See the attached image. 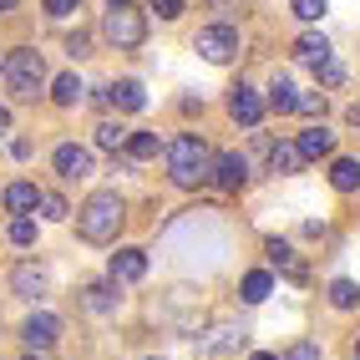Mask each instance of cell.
Returning a JSON list of instances; mask_svg holds the SVG:
<instances>
[{
  "instance_id": "6da1fadb",
  "label": "cell",
  "mask_w": 360,
  "mask_h": 360,
  "mask_svg": "<svg viewBox=\"0 0 360 360\" xmlns=\"http://www.w3.org/2000/svg\"><path fill=\"white\" fill-rule=\"evenodd\" d=\"M167 178L178 188H198V183L213 178V153L198 132H183V137L167 142Z\"/></svg>"
},
{
  "instance_id": "7a4b0ae2",
  "label": "cell",
  "mask_w": 360,
  "mask_h": 360,
  "mask_svg": "<svg viewBox=\"0 0 360 360\" xmlns=\"http://www.w3.org/2000/svg\"><path fill=\"white\" fill-rule=\"evenodd\" d=\"M122 219H127L122 198H117L112 188H97V193L77 208V233L86 238V244H112L117 229H122Z\"/></svg>"
},
{
  "instance_id": "3957f363",
  "label": "cell",
  "mask_w": 360,
  "mask_h": 360,
  "mask_svg": "<svg viewBox=\"0 0 360 360\" xmlns=\"http://www.w3.org/2000/svg\"><path fill=\"white\" fill-rule=\"evenodd\" d=\"M6 82H11V97L15 102H36L41 86H46V61L36 46H15L6 56Z\"/></svg>"
},
{
  "instance_id": "277c9868",
  "label": "cell",
  "mask_w": 360,
  "mask_h": 360,
  "mask_svg": "<svg viewBox=\"0 0 360 360\" xmlns=\"http://www.w3.org/2000/svg\"><path fill=\"white\" fill-rule=\"evenodd\" d=\"M102 41L112 46V51H137V46L148 41V20H142L132 6H112L102 15Z\"/></svg>"
},
{
  "instance_id": "5b68a950",
  "label": "cell",
  "mask_w": 360,
  "mask_h": 360,
  "mask_svg": "<svg viewBox=\"0 0 360 360\" xmlns=\"http://www.w3.org/2000/svg\"><path fill=\"white\" fill-rule=\"evenodd\" d=\"M193 51L203 56V61H213V66H229L233 56H238V31L233 26H203L198 36H193Z\"/></svg>"
},
{
  "instance_id": "8992f818",
  "label": "cell",
  "mask_w": 360,
  "mask_h": 360,
  "mask_svg": "<svg viewBox=\"0 0 360 360\" xmlns=\"http://www.w3.org/2000/svg\"><path fill=\"white\" fill-rule=\"evenodd\" d=\"M244 340H249V335L238 330V325H219L213 335H203V340H198V360H229V355L244 350Z\"/></svg>"
},
{
  "instance_id": "52a82bcc",
  "label": "cell",
  "mask_w": 360,
  "mask_h": 360,
  "mask_svg": "<svg viewBox=\"0 0 360 360\" xmlns=\"http://www.w3.org/2000/svg\"><path fill=\"white\" fill-rule=\"evenodd\" d=\"M229 117H233L238 127L254 132V127L264 122V97H259L254 86H233V91H229Z\"/></svg>"
},
{
  "instance_id": "ba28073f",
  "label": "cell",
  "mask_w": 360,
  "mask_h": 360,
  "mask_svg": "<svg viewBox=\"0 0 360 360\" xmlns=\"http://www.w3.org/2000/svg\"><path fill=\"white\" fill-rule=\"evenodd\" d=\"M142 274H148V254H142V249H117L112 264H107V279L112 284H137Z\"/></svg>"
},
{
  "instance_id": "9c48e42d",
  "label": "cell",
  "mask_w": 360,
  "mask_h": 360,
  "mask_svg": "<svg viewBox=\"0 0 360 360\" xmlns=\"http://www.w3.org/2000/svg\"><path fill=\"white\" fill-rule=\"evenodd\" d=\"M51 162H56V173H61L66 183L91 178V153H86V148H77V142H61V148L51 153Z\"/></svg>"
},
{
  "instance_id": "30bf717a",
  "label": "cell",
  "mask_w": 360,
  "mask_h": 360,
  "mask_svg": "<svg viewBox=\"0 0 360 360\" xmlns=\"http://www.w3.org/2000/svg\"><path fill=\"white\" fill-rule=\"evenodd\" d=\"M20 335H26V345H31L36 355H46V350L61 340V320L41 309V315H31V320H26V330H20Z\"/></svg>"
},
{
  "instance_id": "8fae6325",
  "label": "cell",
  "mask_w": 360,
  "mask_h": 360,
  "mask_svg": "<svg viewBox=\"0 0 360 360\" xmlns=\"http://www.w3.org/2000/svg\"><path fill=\"white\" fill-rule=\"evenodd\" d=\"M264 254H269V264H274V269H279L284 279H295V284H304V279H309L304 259H300L290 244H284V238H269V244H264Z\"/></svg>"
},
{
  "instance_id": "7c38bea8",
  "label": "cell",
  "mask_w": 360,
  "mask_h": 360,
  "mask_svg": "<svg viewBox=\"0 0 360 360\" xmlns=\"http://www.w3.org/2000/svg\"><path fill=\"white\" fill-rule=\"evenodd\" d=\"M213 183H219L224 193H238V188L249 183V162L238 158V153H224V158H213Z\"/></svg>"
},
{
  "instance_id": "4fadbf2b",
  "label": "cell",
  "mask_w": 360,
  "mask_h": 360,
  "mask_svg": "<svg viewBox=\"0 0 360 360\" xmlns=\"http://www.w3.org/2000/svg\"><path fill=\"white\" fill-rule=\"evenodd\" d=\"M11 290H15L20 300H41L46 290H51V279H46V269H36V264H15Z\"/></svg>"
},
{
  "instance_id": "5bb4252c",
  "label": "cell",
  "mask_w": 360,
  "mask_h": 360,
  "mask_svg": "<svg viewBox=\"0 0 360 360\" xmlns=\"http://www.w3.org/2000/svg\"><path fill=\"white\" fill-rule=\"evenodd\" d=\"M300 153H304V162H315V158H330V153H335V132H330L325 122H315L309 132H300Z\"/></svg>"
},
{
  "instance_id": "9a60e30c",
  "label": "cell",
  "mask_w": 360,
  "mask_h": 360,
  "mask_svg": "<svg viewBox=\"0 0 360 360\" xmlns=\"http://www.w3.org/2000/svg\"><path fill=\"white\" fill-rule=\"evenodd\" d=\"M304 167V153H300V142H274L269 148V173L284 178V173H300Z\"/></svg>"
},
{
  "instance_id": "2e32d148",
  "label": "cell",
  "mask_w": 360,
  "mask_h": 360,
  "mask_svg": "<svg viewBox=\"0 0 360 360\" xmlns=\"http://www.w3.org/2000/svg\"><path fill=\"white\" fill-rule=\"evenodd\" d=\"M82 304L91 309V315H112V309L122 304V295H117V284H86V290H82Z\"/></svg>"
},
{
  "instance_id": "e0dca14e",
  "label": "cell",
  "mask_w": 360,
  "mask_h": 360,
  "mask_svg": "<svg viewBox=\"0 0 360 360\" xmlns=\"http://www.w3.org/2000/svg\"><path fill=\"white\" fill-rule=\"evenodd\" d=\"M295 56H300L304 66H325V61H330V41L315 36V31H304V36L295 41Z\"/></svg>"
},
{
  "instance_id": "ac0fdd59",
  "label": "cell",
  "mask_w": 360,
  "mask_h": 360,
  "mask_svg": "<svg viewBox=\"0 0 360 360\" xmlns=\"http://www.w3.org/2000/svg\"><path fill=\"white\" fill-rule=\"evenodd\" d=\"M6 208L15 213V219H20V213H36V208H41L36 183H11V188H6Z\"/></svg>"
},
{
  "instance_id": "d6986e66",
  "label": "cell",
  "mask_w": 360,
  "mask_h": 360,
  "mask_svg": "<svg viewBox=\"0 0 360 360\" xmlns=\"http://www.w3.org/2000/svg\"><path fill=\"white\" fill-rule=\"evenodd\" d=\"M330 183H335V193H355L360 188V162L355 158H335L330 162Z\"/></svg>"
},
{
  "instance_id": "ffe728a7",
  "label": "cell",
  "mask_w": 360,
  "mask_h": 360,
  "mask_svg": "<svg viewBox=\"0 0 360 360\" xmlns=\"http://www.w3.org/2000/svg\"><path fill=\"white\" fill-rule=\"evenodd\" d=\"M269 107L274 112H295L300 107V91H295V82L284 77V71H274V82H269Z\"/></svg>"
},
{
  "instance_id": "44dd1931",
  "label": "cell",
  "mask_w": 360,
  "mask_h": 360,
  "mask_svg": "<svg viewBox=\"0 0 360 360\" xmlns=\"http://www.w3.org/2000/svg\"><path fill=\"white\" fill-rule=\"evenodd\" d=\"M127 162H148V158H158L162 153V142H158V132H127Z\"/></svg>"
},
{
  "instance_id": "7402d4cb",
  "label": "cell",
  "mask_w": 360,
  "mask_h": 360,
  "mask_svg": "<svg viewBox=\"0 0 360 360\" xmlns=\"http://www.w3.org/2000/svg\"><path fill=\"white\" fill-rule=\"evenodd\" d=\"M112 107L142 112V107H148V91H142V82H117V86H112Z\"/></svg>"
},
{
  "instance_id": "603a6c76",
  "label": "cell",
  "mask_w": 360,
  "mask_h": 360,
  "mask_svg": "<svg viewBox=\"0 0 360 360\" xmlns=\"http://www.w3.org/2000/svg\"><path fill=\"white\" fill-rule=\"evenodd\" d=\"M82 91H86V86L77 82V71H66V77L51 82V102H56V107H77V102H82Z\"/></svg>"
},
{
  "instance_id": "cb8c5ba5",
  "label": "cell",
  "mask_w": 360,
  "mask_h": 360,
  "mask_svg": "<svg viewBox=\"0 0 360 360\" xmlns=\"http://www.w3.org/2000/svg\"><path fill=\"white\" fill-rule=\"evenodd\" d=\"M97 148L122 153V148H127V127H122V122H112V117H102V122H97Z\"/></svg>"
},
{
  "instance_id": "d4e9b609",
  "label": "cell",
  "mask_w": 360,
  "mask_h": 360,
  "mask_svg": "<svg viewBox=\"0 0 360 360\" xmlns=\"http://www.w3.org/2000/svg\"><path fill=\"white\" fill-rule=\"evenodd\" d=\"M330 304H335V309H355V304H360V284H355V279H335V284H330Z\"/></svg>"
},
{
  "instance_id": "484cf974",
  "label": "cell",
  "mask_w": 360,
  "mask_h": 360,
  "mask_svg": "<svg viewBox=\"0 0 360 360\" xmlns=\"http://www.w3.org/2000/svg\"><path fill=\"white\" fill-rule=\"evenodd\" d=\"M269 290H274V279L264 274V269L244 274V300H249V304H264V300H269Z\"/></svg>"
},
{
  "instance_id": "4316f807",
  "label": "cell",
  "mask_w": 360,
  "mask_h": 360,
  "mask_svg": "<svg viewBox=\"0 0 360 360\" xmlns=\"http://www.w3.org/2000/svg\"><path fill=\"white\" fill-rule=\"evenodd\" d=\"M11 244L15 249H31L36 244V219H31V213H20V219L11 224Z\"/></svg>"
},
{
  "instance_id": "83f0119b",
  "label": "cell",
  "mask_w": 360,
  "mask_h": 360,
  "mask_svg": "<svg viewBox=\"0 0 360 360\" xmlns=\"http://www.w3.org/2000/svg\"><path fill=\"white\" fill-rule=\"evenodd\" d=\"M66 213H71V208H66V198H56V193H41V219H46V224H61Z\"/></svg>"
},
{
  "instance_id": "f1b7e54d",
  "label": "cell",
  "mask_w": 360,
  "mask_h": 360,
  "mask_svg": "<svg viewBox=\"0 0 360 360\" xmlns=\"http://www.w3.org/2000/svg\"><path fill=\"white\" fill-rule=\"evenodd\" d=\"M290 11H295L300 20H320V15L330 11V0H290Z\"/></svg>"
},
{
  "instance_id": "f546056e",
  "label": "cell",
  "mask_w": 360,
  "mask_h": 360,
  "mask_svg": "<svg viewBox=\"0 0 360 360\" xmlns=\"http://www.w3.org/2000/svg\"><path fill=\"white\" fill-rule=\"evenodd\" d=\"M315 77H320V86H340V82H345V66L330 56L325 66H315Z\"/></svg>"
},
{
  "instance_id": "4dcf8cb0",
  "label": "cell",
  "mask_w": 360,
  "mask_h": 360,
  "mask_svg": "<svg viewBox=\"0 0 360 360\" xmlns=\"http://www.w3.org/2000/svg\"><path fill=\"white\" fill-rule=\"evenodd\" d=\"M295 112H304V117H325V91H300V107Z\"/></svg>"
},
{
  "instance_id": "1f68e13d",
  "label": "cell",
  "mask_w": 360,
  "mask_h": 360,
  "mask_svg": "<svg viewBox=\"0 0 360 360\" xmlns=\"http://www.w3.org/2000/svg\"><path fill=\"white\" fill-rule=\"evenodd\" d=\"M77 11H82V0H46V15H51V20H66Z\"/></svg>"
},
{
  "instance_id": "d6a6232c",
  "label": "cell",
  "mask_w": 360,
  "mask_h": 360,
  "mask_svg": "<svg viewBox=\"0 0 360 360\" xmlns=\"http://www.w3.org/2000/svg\"><path fill=\"white\" fill-rule=\"evenodd\" d=\"M66 51H71V61H82V56H91V36H86V31H77V36H66Z\"/></svg>"
},
{
  "instance_id": "836d02e7",
  "label": "cell",
  "mask_w": 360,
  "mask_h": 360,
  "mask_svg": "<svg viewBox=\"0 0 360 360\" xmlns=\"http://www.w3.org/2000/svg\"><path fill=\"white\" fill-rule=\"evenodd\" d=\"M153 11H158V20H178L183 15V0H153Z\"/></svg>"
},
{
  "instance_id": "e575fe53",
  "label": "cell",
  "mask_w": 360,
  "mask_h": 360,
  "mask_svg": "<svg viewBox=\"0 0 360 360\" xmlns=\"http://www.w3.org/2000/svg\"><path fill=\"white\" fill-rule=\"evenodd\" d=\"M284 360H320V345H309V340H300L290 355H284Z\"/></svg>"
},
{
  "instance_id": "d590c367",
  "label": "cell",
  "mask_w": 360,
  "mask_h": 360,
  "mask_svg": "<svg viewBox=\"0 0 360 360\" xmlns=\"http://www.w3.org/2000/svg\"><path fill=\"white\" fill-rule=\"evenodd\" d=\"M11 158H31V137H15L11 142Z\"/></svg>"
},
{
  "instance_id": "8d00e7d4",
  "label": "cell",
  "mask_w": 360,
  "mask_h": 360,
  "mask_svg": "<svg viewBox=\"0 0 360 360\" xmlns=\"http://www.w3.org/2000/svg\"><path fill=\"white\" fill-rule=\"evenodd\" d=\"M208 6H213V11H233V6H238V0H208Z\"/></svg>"
},
{
  "instance_id": "74e56055",
  "label": "cell",
  "mask_w": 360,
  "mask_h": 360,
  "mask_svg": "<svg viewBox=\"0 0 360 360\" xmlns=\"http://www.w3.org/2000/svg\"><path fill=\"white\" fill-rule=\"evenodd\" d=\"M6 132H11V112H6V107H0V137H6Z\"/></svg>"
},
{
  "instance_id": "f35d334b",
  "label": "cell",
  "mask_w": 360,
  "mask_h": 360,
  "mask_svg": "<svg viewBox=\"0 0 360 360\" xmlns=\"http://www.w3.org/2000/svg\"><path fill=\"white\" fill-rule=\"evenodd\" d=\"M345 117H350V127H360V102H355V107H350Z\"/></svg>"
},
{
  "instance_id": "ab89813d",
  "label": "cell",
  "mask_w": 360,
  "mask_h": 360,
  "mask_svg": "<svg viewBox=\"0 0 360 360\" xmlns=\"http://www.w3.org/2000/svg\"><path fill=\"white\" fill-rule=\"evenodd\" d=\"M15 6H20V0H0V15H11Z\"/></svg>"
},
{
  "instance_id": "60d3db41",
  "label": "cell",
  "mask_w": 360,
  "mask_h": 360,
  "mask_svg": "<svg viewBox=\"0 0 360 360\" xmlns=\"http://www.w3.org/2000/svg\"><path fill=\"white\" fill-rule=\"evenodd\" d=\"M249 360H279V355H269V350H259V355H249Z\"/></svg>"
},
{
  "instance_id": "b9f144b4",
  "label": "cell",
  "mask_w": 360,
  "mask_h": 360,
  "mask_svg": "<svg viewBox=\"0 0 360 360\" xmlns=\"http://www.w3.org/2000/svg\"><path fill=\"white\" fill-rule=\"evenodd\" d=\"M107 6H132V0H107Z\"/></svg>"
},
{
  "instance_id": "7bdbcfd3",
  "label": "cell",
  "mask_w": 360,
  "mask_h": 360,
  "mask_svg": "<svg viewBox=\"0 0 360 360\" xmlns=\"http://www.w3.org/2000/svg\"><path fill=\"white\" fill-rule=\"evenodd\" d=\"M355 360H360V340H355Z\"/></svg>"
},
{
  "instance_id": "ee69618b",
  "label": "cell",
  "mask_w": 360,
  "mask_h": 360,
  "mask_svg": "<svg viewBox=\"0 0 360 360\" xmlns=\"http://www.w3.org/2000/svg\"><path fill=\"white\" fill-rule=\"evenodd\" d=\"M31 360H41V355H36V350H31Z\"/></svg>"
}]
</instances>
